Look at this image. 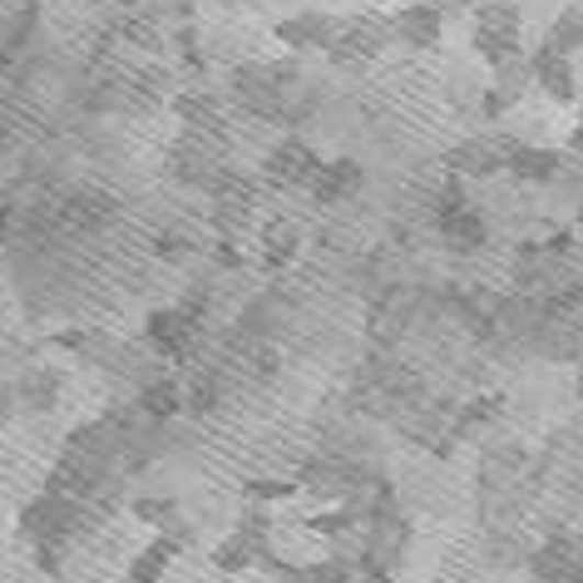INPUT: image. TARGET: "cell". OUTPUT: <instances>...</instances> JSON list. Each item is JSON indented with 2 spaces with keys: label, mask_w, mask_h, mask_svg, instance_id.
Segmentation results:
<instances>
[{
  "label": "cell",
  "mask_w": 583,
  "mask_h": 583,
  "mask_svg": "<svg viewBox=\"0 0 583 583\" xmlns=\"http://www.w3.org/2000/svg\"><path fill=\"white\" fill-rule=\"evenodd\" d=\"M534 573H539V583H583V549L569 539L543 543V553L534 559Z\"/></svg>",
  "instance_id": "6da1fadb"
},
{
  "label": "cell",
  "mask_w": 583,
  "mask_h": 583,
  "mask_svg": "<svg viewBox=\"0 0 583 583\" xmlns=\"http://www.w3.org/2000/svg\"><path fill=\"white\" fill-rule=\"evenodd\" d=\"M549 45L563 49V55H573V49L583 45V5H569V10H563L559 25H553V35H549Z\"/></svg>",
  "instance_id": "7a4b0ae2"
}]
</instances>
